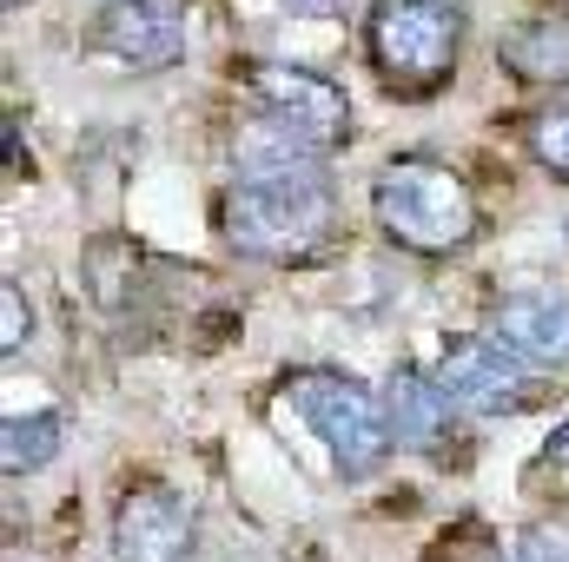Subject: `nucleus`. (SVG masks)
<instances>
[{
    "instance_id": "nucleus-1",
    "label": "nucleus",
    "mask_w": 569,
    "mask_h": 562,
    "mask_svg": "<svg viewBox=\"0 0 569 562\" xmlns=\"http://www.w3.org/2000/svg\"><path fill=\"white\" fill-rule=\"evenodd\" d=\"M219 225L246 259L305 265L338 239V192L311 145L284 140L279 127H259L239 140V179L219 205Z\"/></svg>"
},
{
    "instance_id": "nucleus-2",
    "label": "nucleus",
    "mask_w": 569,
    "mask_h": 562,
    "mask_svg": "<svg viewBox=\"0 0 569 562\" xmlns=\"http://www.w3.org/2000/svg\"><path fill=\"white\" fill-rule=\"evenodd\" d=\"M371 212H378V232H385L391 245L425 252V259H443V252L470 245L477 225H483V205H477L470 179L450 172L443 159H425V152L391 159V165L378 172Z\"/></svg>"
},
{
    "instance_id": "nucleus-3",
    "label": "nucleus",
    "mask_w": 569,
    "mask_h": 562,
    "mask_svg": "<svg viewBox=\"0 0 569 562\" xmlns=\"http://www.w3.org/2000/svg\"><path fill=\"white\" fill-rule=\"evenodd\" d=\"M463 20H470L463 0H378L371 20H365L371 67L385 73L391 93L425 100V93H437V87L457 73Z\"/></svg>"
},
{
    "instance_id": "nucleus-4",
    "label": "nucleus",
    "mask_w": 569,
    "mask_h": 562,
    "mask_svg": "<svg viewBox=\"0 0 569 562\" xmlns=\"http://www.w3.org/2000/svg\"><path fill=\"white\" fill-rule=\"evenodd\" d=\"M284 398L325 436V450H331V463L345 476H378L385 470L398 436H391V418H385V398H371L358 378H345V371H291Z\"/></svg>"
},
{
    "instance_id": "nucleus-5",
    "label": "nucleus",
    "mask_w": 569,
    "mask_h": 562,
    "mask_svg": "<svg viewBox=\"0 0 569 562\" xmlns=\"http://www.w3.org/2000/svg\"><path fill=\"white\" fill-rule=\"evenodd\" d=\"M246 93H252V107H259L266 127H279L284 140L311 145L318 159L351 140V100H345V87L325 80V73H311V67L252 60L246 67Z\"/></svg>"
},
{
    "instance_id": "nucleus-6",
    "label": "nucleus",
    "mask_w": 569,
    "mask_h": 562,
    "mask_svg": "<svg viewBox=\"0 0 569 562\" xmlns=\"http://www.w3.org/2000/svg\"><path fill=\"white\" fill-rule=\"evenodd\" d=\"M192 47V0H113L93 20V53L127 73H166Z\"/></svg>"
},
{
    "instance_id": "nucleus-7",
    "label": "nucleus",
    "mask_w": 569,
    "mask_h": 562,
    "mask_svg": "<svg viewBox=\"0 0 569 562\" xmlns=\"http://www.w3.org/2000/svg\"><path fill=\"white\" fill-rule=\"evenodd\" d=\"M437 384L477 411V418H497V411H517L530 398V364L517 351H503L497 338H457L437 364Z\"/></svg>"
},
{
    "instance_id": "nucleus-8",
    "label": "nucleus",
    "mask_w": 569,
    "mask_h": 562,
    "mask_svg": "<svg viewBox=\"0 0 569 562\" xmlns=\"http://www.w3.org/2000/svg\"><path fill=\"white\" fill-rule=\"evenodd\" d=\"M192 556V503L166 483L127 490L113 510V562H186Z\"/></svg>"
},
{
    "instance_id": "nucleus-9",
    "label": "nucleus",
    "mask_w": 569,
    "mask_h": 562,
    "mask_svg": "<svg viewBox=\"0 0 569 562\" xmlns=\"http://www.w3.org/2000/svg\"><path fill=\"white\" fill-rule=\"evenodd\" d=\"M490 338L503 351H517L523 364L563 371L569 364V298H557V291H510V298H497Z\"/></svg>"
},
{
    "instance_id": "nucleus-10",
    "label": "nucleus",
    "mask_w": 569,
    "mask_h": 562,
    "mask_svg": "<svg viewBox=\"0 0 569 562\" xmlns=\"http://www.w3.org/2000/svg\"><path fill=\"white\" fill-rule=\"evenodd\" d=\"M457 398L437 384V371H391V384H385V418H391V436L398 443H411V450H450V436H457Z\"/></svg>"
},
{
    "instance_id": "nucleus-11",
    "label": "nucleus",
    "mask_w": 569,
    "mask_h": 562,
    "mask_svg": "<svg viewBox=\"0 0 569 562\" xmlns=\"http://www.w3.org/2000/svg\"><path fill=\"white\" fill-rule=\"evenodd\" d=\"M497 60L517 73V80H530V87H569V20H523L503 47H497Z\"/></svg>"
},
{
    "instance_id": "nucleus-12",
    "label": "nucleus",
    "mask_w": 569,
    "mask_h": 562,
    "mask_svg": "<svg viewBox=\"0 0 569 562\" xmlns=\"http://www.w3.org/2000/svg\"><path fill=\"white\" fill-rule=\"evenodd\" d=\"M60 436H67V418L60 411H33V418H7L0 430V463H7V476H27V470H40L53 450H60Z\"/></svg>"
},
{
    "instance_id": "nucleus-13",
    "label": "nucleus",
    "mask_w": 569,
    "mask_h": 562,
    "mask_svg": "<svg viewBox=\"0 0 569 562\" xmlns=\"http://www.w3.org/2000/svg\"><path fill=\"white\" fill-rule=\"evenodd\" d=\"M523 145H530V159H537L543 172L569 179V107H543V113H530Z\"/></svg>"
},
{
    "instance_id": "nucleus-14",
    "label": "nucleus",
    "mask_w": 569,
    "mask_h": 562,
    "mask_svg": "<svg viewBox=\"0 0 569 562\" xmlns=\"http://www.w3.org/2000/svg\"><path fill=\"white\" fill-rule=\"evenodd\" d=\"M27 331H33V311H27V291H20V284H0V351H7V358H20V344H27Z\"/></svg>"
},
{
    "instance_id": "nucleus-15",
    "label": "nucleus",
    "mask_w": 569,
    "mask_h": 562,
    "mask_svg": "<svg viewBox=\"0 0 569 562\" xmlns=\"http://www.w3.org/2000/svg\"><path fill=\"white\" fill-rule=\"evenodd\" d=\"M517 562H569V523H530L517 536Z\"/></svg>"
},
{
    "instance_id": "nucleus-16",
    "label": "nucleus",
    "mask_w": 569,
    "mask_h": 562,
    "mask_svg": "<svg viewBox=\"0 0 569 562\" xmlns=\"http://www.w3.org/2000/svg\"><path fill=\"white\" fill-rule=\"evenodd\" d=\"M279 7H291L298 20H345L351 13V0H279Z\"/></svg>"
},
{
    "instance_id": "nucleus-17",
    "label": "nucleus",
    "mask_w": 569,
    "mask_h": 562,
    "mask_svg": "<svg viewBox=\"0 0 569 562\" xmlns=\"http://www.w3.org/2000/svg\"><path fill=\"white\" fill-rule=\"evenodd\" d=\"M7 7H27V0H7Z\"/></svg>"
}]
</instances>
